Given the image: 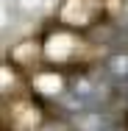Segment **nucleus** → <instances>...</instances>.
I'll return each mask as SVG.
<instances>
[{
  "label": "nucleus",
  "mask_w": 128,
  "mask_h": 131,
  "mask_svg": "<svg viewBox=\"0 0 128 131\" xmlns=\"http://www.w3.org/2000/svg\"><path fill=\"white\" fill-rule=\"evenodd\" d=\"M106 70L117 78H128V53H120V56H111L106 61Z\"/></svg>",
  "instance_id": "f257e3e1"
}]
</instances>
